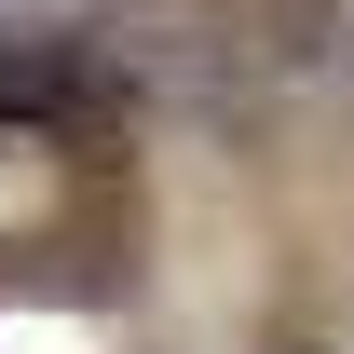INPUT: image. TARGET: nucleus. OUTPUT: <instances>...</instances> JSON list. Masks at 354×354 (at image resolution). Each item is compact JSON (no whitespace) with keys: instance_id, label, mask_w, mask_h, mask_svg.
I'll use <instances>...</instances> for the list:
<instances>
[{"instance_id":"f257e3e1","label":"nucleus","mask_w":354,"mask_h":354,"mask_svg":"<svg viewBox=\"0 0 354 354\" xmlns=\"http://www.w3.org/2000/svg\"><path fill=\"white\" fill-rule=\"evenodd\" d=\"M109 109H123V82L68 28H0V123L14 136H95Z\"/></svg>"}]
</instances>
